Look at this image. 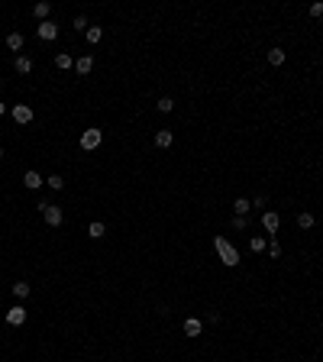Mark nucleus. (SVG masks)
<instances>
[{"label": "nucleus", "instance_id": "cd10ccee", "mask_svg": "<svg viewBox=\"0 0 323 362\" xmlns=\"http://www.w3.org/2000/svg\"><path fill=\"white\" fill-rule=\"evenodd\" d=\"M269 255H271V259H278V255H281V246H278V243H271V246H269Z\"/></svg>", "mask_w": 323, "mask_h": 362}, {"label": "nucleus", "instance_id": "6ab92c4d", "mask_svg": "<svg viewBox=\"0 0 323 362\" xmlns=\"http://www.w3.org/2000/svg\"><path fill=\"white\" fill-rule=\"evenodd\" d=\"M269 65H285V49H269Z\"/></svg>", "mask_w": 323, "mask_h": 362}, {"label": "nucleus", "instance_id": "5701e85b", "mask_svg": "<svg viewBox=\"0 0 323 362\" xmlns=\"http://www.w3.org/2000/svg\"><path fill=\"white\" fill-rule=\"evenodd\" d=\"M46 185L52 188V191H62V188H65V181H62L58 175H49V178H46Z\"/></svg>", "mask_w": 323, "mask_h": 362}, {"label": "nucleus", "instance_id": "f3484780", "mask_svg": "<svg viewBox=\"0 0 323 362\" xmlns=\"http://www.w3.org/2000/svg\"><path fill=\"white\" fill-rule=\"evenodd\" d=\"M84 36H87V42H91V46H97L100 39H104V29H100V26H87Z\"/></svg>", "mask_w": 323, "mask_h": 362}, {"label": "nucleus", "instance_id": "c85d7f7f", "mask_svg": "<svg viewBox=\"0 0 323 362\" xmlns=\"http://www.w3.org/2000/svg\"><path fill=\"white\" fill-rule=\"evenodd\" d=\"M3 113H7V104H3V100H0V116H3Z\"/></svg>", "mask_w": 323, "mask_h": 362}, {"label": "nucleus", "instance_id": "39448f33", "mask_svg": "<svg viewBox=\"0 0 323 362\" xmlns=\"http://www.w3.org/2000/svg\"><path fill=\"white\" fill-rule=\"evenodd\" d=\"M23 185H26V188H29V191H39V188L46 185V178L39 175V171H36V168H29V171H26V175H23Z\"/></svg>", "mask_w": 323, "mask_h": 362}, {"label": "nucleus", "instance_id": "9b49d317", "mask_svg": "<svg viewBox=\"0 0 323 362\" xmlns=\"http://www.w3.org/2000/svg\"><path fill=\"white\" fill-rule=\"evenodd\" d=\"M171 142H175V136H171V130H159V133H155V146H159V149H168Z\"/></svg>", "mask_w": 323, "mask_h": 362}, {"label": "nucleus", "instance_id": "0eeeda50", "mask_svg": "<svg viewBox=\"0 0 323 362\" xmlns=\"http://www.w3.org/2000/svg\"><path fill=\"white\" fill-rule=\"evenodd\" d=\"M262 226H265L269 233H278V226H281V217H278L275 210H265V214H262Z\"/></svg>", "mask_w": 323, "mask_h": 362}, {"label": "nucleus", "instance_id": "1a4fd4ad", "mask_svg": "<svg viewBox=\"0 0 323 362\" xmlns=\"http://www.w3.org/2000/svg\"><path fill=\"white\" fill-rule=\"evenodd\" d=\"M13 68H16V75H29V71H32V58H29V55H16Z\"/></svg>", "mask_w": 323, "mask_h": 362}, {"label": "nucleus", "instance_id": "2eb2a0df", "mask_svg": "<svg viewBox=\"0 0 323 362\" xmlns=\"http://www.w3.org/2000/svg\"><path fill=\"white\" fill-rule=\"evenodd\" d=\"M7 49H10V52H20V49H23V36H20V32H10V36H7Z\"/></svg>", "mask_w": 323, "mask_h": 362}, {"label": "nucleus", "instance_id": "f03ea898", "mask_svg": "<svg viewBox=\"0 0 323 362\" xmlns=\"http://www.w3.org/2000/svg\"><path fill=\"white\" fill-rule=\"evenodd\" d=\"M39 207H42V217H46L49 226H62V220H65L62 207H55V204H39Z\"/></svg>", "mask_w": 323, "mask_h": 362}, {"label": "nucleus", "instance_id": "9d476101", "mask_svg": "<svg viewBox=\"0 0 323 362\" xmlns=\"http://www.w3.org/2000/svg\"><path fill=\"white\" fill-rule=\"evenodd\" d=\"M91 68H94V58H91V55H81V58L75 62V71H78L81 78H84V75H91Z\"/></svg>", "mask_w": 323, "mask_h": 362}, {"label": "nucleus", "instance_id": "aec40b11", "mask_svg": "<svg viewBox=\"0 0 323 362\" xmlns=\"http://www.w3.org/2000/svg\"><path fill=\"white\" fill-rule=\"evenodd\" d=\"M29 291H32L29 281H16V285H13V294H16V298H29Z\"/></svg>", "mask_w": 323, "mask_h": 362}, {"label": "nucleus", "instance_id": "f8f14e48", "mask_svg": "<svg viewBox=\"0 0 323 362\" xmlns=\"http://www.w3.org/2000/svg\"><path fill=\"white\" fill-rule=\"evenodd\" d=\"M200 330H204V324H200L197 317H188V320H185V333H188V336H200Z\"/></svg>", "mask_w": 323, "mask_h": 362}, {"label": "nucleus", "instance_id": "a211bd4d", "mask_svg": "<svg viewBox=\"0 0 323 362\" xmlns=\"http://www.w3.org/2000/svg\"><path fill=\"white\" fill-rule=\"evenodd\" d=\"M104 233H107V226L100 223V220H94V223L87 226V236H91V239H100V236H104Z\"/></svg>", "mask_w": 323, "mask_h": 362}, {"label": "nucleus", "instance_id": "dca6fc26", "mask_svg": "<svg viewBox=\"0 0 323 362\" xmlns=\"http://www.w3.org/2000/svg\"><path fill=\"white\" fill-rule=\"evenodd\" d=\"M297 226H300V230H310V226H314V214H310V210H300V214H297Z\"/></svg>", "mask_w": 323, "mask_h": 362}, {"label": "nucleus", "instance_id": "ddd939ff", "mask_svg": "<svg viewBox=\"0 0 323 362\" xmlns=\"http://www.w3.org/2000/svg\"><path fill=\"white\" fill-rule=\"evenodd\" d=\"M49 13H52V3H46V0H39L36 7H32V16H36V20H42V23H46Z\"/></svg>", "mask_w": 323, "mask_h": 362}, {"label": "nucleus", "instance_id": "4be33fe9", "mask_svg": "<svg viewBox=\"0 0 323 362\" xmlns=\"http://www.w3.org/2000/svg\"><path fill=\"white\" fill-rule=\"evenodd\" d=\"M233 207H236V217H246L249 210H252V204H249V200H242V197H239L236 204H233Z\"/></svg>", "mask_w": 323, "mask_h": 362}, {"label": "nucleus", "instance_id": "bb28decb", "mask_svg": "<svg viewBox=\"0 0 323 362\" xmlns=\"http://www.w3.org/2000/svg\"><path fill=\"white\" fill-rule=\"evenodd\" d=\"M310 16H314V20H320V16H323V3H310Z\"/></svg>", "mask_w": 323, "mask_h": 362}, {"label": "nucleus", "instance_id": "a878e982", "mask_svg": "<svg viewBox=\"0 0 323 362\" xmlns=\"http://www.w3.org/2000/svg\"><path fill=\"white\" fill-rule=\"evenodd\" d=\"M75 29L78 32H87V20H84V16H75Z\"/></svg>", "mask_w": 323, "mask_h": 362}, {"label": "nucleus", "instance_id": "b1692460", "mask_svg": "<svg viewBox=\"0 0 323 362\" xmlns=\"http://www.w3.org/2000/svg\"><path fill=\"white\" fill-rule=\"evenodd\" d=\"M249 226V217H233V230H246Z\"/></svg>", "mask_w": 323, "mask_h": 362}, {"label": "nucleus", "instance_id": "412c9836", "mask_svg": "<svg viewBox=\"0 0 323 362\" xmlns=\"http://www.w3.org/2000/svg\"><path fill=\"white\" fill-rule=\"evenodd\" d=\"M155 107H159V113H171V110H175V100H171V97H162Z\"/></svg>", "mask_w": 323, "mask_h": 362}, {"label": "nucleus", "instance_id": "6e6552de", "mask_svg": "<svg viewBox=\"0 0 323 362\" xmlns=\"http://www.w3.org/2000/svg\"><path fill=\"white\" fill-rule=\"evenodd\" d=\"M55 36H58V26H55L52 20H46V23H39V39H46V42H52Z\"/></svg>", "mask_w": 323, "mask_h": 362}, {"label": "nucleus", "instance_id": "4468645a", "mask_svg": "<svg viewBox=\"0 0 323 362\" xmlns=\"http://www.w3.org/2000/svg\"><path fill=\"white\" fill-rule=\"evenodd\" d=\"M55 65H58L62 71H68V68H75V58H71L68 52H58V55H55Z\"/></svg>", "mask_w": 323, "mask_h": 362}, {"label": "nucleus", "instance_id": "f257e3e1", "mask_svg": "<svg viewBox=\"0 0 323 362\" xmlns=\"http://www.w3.org/2000/svg\"><path fill=\"white\" fill-rule=\"evenodd\" d=\"M214 249H216V252H220V259H223V265H230V269H233V265H239V252H236V249L230 246V243H226L223 236H214Z\"/></svg>", "mask_w": 323, "mask_h": 362}, {"label": "nucleus", "instance_id": "423d86ee", "mask_svg": "<svg viewBox=\"0 0 323 362\" xmlns=\"http://www.w3.org/2000/svg\"><path fill=\"white\" fill-rule=\"evenodd\" d=\"M7 324H10V327H23V324H26V307H20V304H16V307H10V310H7Z\"/></svg>", "mask_w": 323, "mask_h": 362}, {"label": "nucleus", "instance_id": "393cba45", "mask_svg": "<svg viewBox=\"0 0 323 362\" xmlns=\"http://www.w3.org/2000/svg\"><path fill=\"white\" fill-rule=\"evenodd\" d=\"M249 246H252V252H262V249H265V239H262V236H252V243H249Z\"/></svg>", "mask_w": 323, "mask_h": 362}, {"label": "nucleus", "instance_id": "c756f323", "mask_svg": "<svg viewBox=\"0 0 323 362\" xmlns=\"http://www.w3.org/2000/svg\"><path fill=\"white\" fill-rule=\"evenodd\" d=\"M0 159H3V149H0Z\"/></svg>", "mask_w": 323, "mask_h": 362}, {"label": "nucleus", "instance_id": "7ed1b4c3", "mask_svg": "<svg viewBox=\"0 0 323 362\" xmlns=\"http://www.w3.org/2000/svg\"><path fill=\"white\" fill-rule=\"evenodd\" d=\"M100 142H104V133H100V130H84V133H81V149H87V152L97 149Z\"/></svg>", "mask_w": 323, "mask_h": 362}, {"label": "nucleus", "instance_id": "20e7f679", "mask_svg": "<svg viewBox=\"0 0 323 362\" xmlns=\"http://www.w3.org/2000/svg\"><path fill=\"white\" fill-rule=\"evenodd\" d=\"M13 120H16L20 126H23V123H32V107H29V104H16V107H13Z\"/></svg>", "mask_w": 323, "mask_h": 362}]
</instances>
